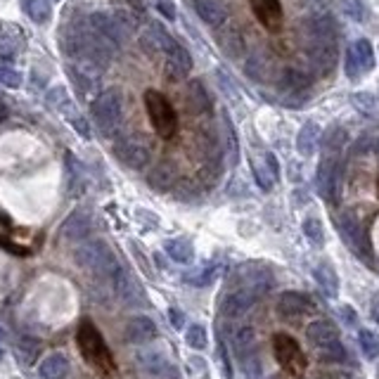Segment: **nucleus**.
Here are the masks:
<instances>
[{"label":"nucleus","instance_id":"nucleus-1","mask_svg":"<svg viewBox=\"0 0 379 379\" xmlns=\"http://www.w3.org/2000/svg\"><path fill=\"white\" fill-rule=\"evenodd\" d=\"M76 344H78V351H81L83 360H86L97 375L112 377L114 372H117V363H114L112 351H109L107 341L102 339L97 328L93 325V320H88V318L81 320V325H78V330H76Z\"/></svg>","mask_w":379,"mask_h":379},{"label":"nucleus","instance_id":"nucleus-2","mask_svg":"<svg viewBox=\"0 0 379 379\" xmlns=\"http://www.w3.org/2000/svg\"><path fill=\"white\" fill-rule=\"evenodd\" d=\"M73 261H76V266L91 271L95 277H104V280H107V277L112 280L114 273L121 268L117 256L112 254L107 242H102V240L78 242V246L73 249Z\"/></svg>","mask_w":379,"mask_h":379},{"label":"nucleus","instance_id":"nucleus-3","mask_svg":"<svg viewBox=\"0 0 379 379\" xmlns=\"http://www.w3.org/2000/svg\"><path fill=\"white\" fill-rule=\"evenodd\" d=\"M145 109L150 117L152 126H154L157 135L164 140H171L178 133V114L173 104L161 95L159 91H145Z\"/></svg>","mask_w":379,"mask_h":379},{"label":"nucleus","instance_id":"nucleus-4","mask_svg":"<svg viewBox=\"0 0 379 379\" xmlns=\"http://www.w3.org/2000/svg\"><path fill=\"white\" fill-rule=\"evenodd\" d=\"M273 356H275L277 365L282 367L287 375L292 377H303L308 370V358L303 354V349L299 346V341L292 334L277 332L273 336Z\"/></svg>","mask_w":379,"mask_h":379},{"label":"nucleus","instance_id":"nucleus-5","mask_svg":"<svg viewBox=\"0 0 379 379\" xmlns=\"http://www.w3.org/2000/svg\"><path fill=\"white\" fill-rule=\"evenodd\" d=\"M91 112L100 133H112L124 119V97H121L119 88H107V91L100 93L95 97Z\"/></svg>","mask_w":379,"mask_h":379},{"label":"nucleus","instance_id":"nucleus-6","mask_svg":"<svg viewBox=\"0 0 379 379\" xmlns=\"http://www.w3.org/2000/svg\"><path fill=\"white\" fill-rule=\"evenodd\" d=\"M114 157H117L126 168H133V171H140V168H145L152 161L150 147H147L140 138H121L117 145H114Z\"/></svg>","mask_w":379,"mask_h":379},{"label":"nucleus","instance_id":"nucleus-7","mask_svg":"<svg viewBox=\"0 0 379 379\" xmlns=\"http://www.w3.org/2000/svg\"><path fill=\"white\" fill-rule=\"evenodd\" d=\"M375 69V50H372L370 41H356L349 47V55H346V73L349 78H358L365 71Z\"/></svg>","mask_w":379,"mask_h":379},{"label":"nucleus","instance_id":"nucleus-8","mask_svg":"<svg viewBox=\"0 0 379 379\" xmlns=\"http://www.w3.org/2000/svg\"><path fill=\"white\" fill-rule=\"evenodd\" d=\"M190 69H192V57L183 45L173 43L166 50L164 57V76L171 83H181L183 78L190 76Z\"/></svg>","mask_w":379,"mask_h":379},{"label":"nucleus","instance_id":"nucleus-9","mask_svg":"<svg viewBox=\"0 0 379 379\" xmlns=\"http://www.w3.org/2000/svg\"><path fill=\"white\" fill-rule=\"evenodd\" d=\"M88 24H91V29L97 31L100 36H104L107 41H112L114 45H121L126 41V36H128V29H126L124 24L119 22L117 17H114V12H93L91 17H88Z\"/></svg>","mask_w":379,"mask_h":379},{"label":"nucleus","instance_id":"nucleus-10","mask_svg":"<svg viewBox=\"0 0 379 379\" xmlns=\"http://www.w3.org/2000/svg\"><path fill=\"white\" fill-rule=\"evenodd\" d=\"M91 228H93L91 211H88V209H76V211H71L65 218V223H62V228H60V237L67 242H81L88 237Z\"/></svg>","mask_w":379,"mask_h":379},{"label":"nucleus","instance_id":"nucleus-11","mask_svg":"<svg viewBox=\"0 0 379 379\" xmlns=\"http://www.w3.org/2000/svg\"><path fill=\"white\" fill-rule=\"evenodd\" d=\"M251 10L259 17V22L266 26L271 34H277L282 29L284 22V12H282V3L280 0H249Z\"/></svg>","mask_w":379,"mask_h":379},{"label":"nucleus","instance_id":"nucleus-12","mask_svg":"<svg viewBox=\"0 0 379 379\" xmlns=\"http://www.w3.org/2000/svg\"><path fill=\"white\" fill-rule=\"evenodd\" d=\"M313 310V303L306 294H297V292H287L280 297V303H277V313L282 315L289 323H297L303 315H308Z\"/></svg>","mask_w":379,"mask_h":379},{"label":"nucleus","instance_id":"nucleus-13","mask_svg":"<svg viewBox=\"0 0 379 379\" xmlns=\"http://www.w3.org/2000/svg\"><path fill=\"white\" fill-rule=\"evenodd\" d=\"M126 344H147V341L157 339V325L147 315H135L126 323L124 328Z\"/></svg>","mask_w":379,"mask_h":379},{"label":"nucleus","instance_id":"nucleus-14","mask_svg":"<svg viewBox=\"0 0 379 379\" xmlns=\"http://www.w3.org/2000/svg\"><path fill=\"white\" fill-rule=\"evenodd\" d=\"M176 41L168 36V31L161 24L152 22L145 26V31L140 34V45L147 55H157V52H166Z\"/></svg>","mask_w":379,"mask_h":379},{"label":"nucleus","instance_id":"nucleus-15","mask_svg":"<svg viewBox=\"0 0 379 379\" xmlns=\"http://www.w3.org/2000/svg\"><path fill=\"white\" fill-rule=\"evenodd\" d=\"M308 57L320 73H328L336 65V45L330 38H313L308 47Z\"/></svg>","mask_w":379,"mask_h":379},{"label":"nucleus","instance_id":"nucleus-16","mask_svg":"<svg viewBox=\"0 0 379 379\" xmlns=\"http://www.w3.org/2000/svg\"><path fill=\"white\" fill-rule=\"evenodd\" d=\"M135 365H138L140 372H145L147 377H157V379H164L166 375L173 372L171 363H168L166 356L159 354V351H140V354L135 356Z\"/></svg>","mask_w":379,"mask_h":379},{"label":"nucleus","instance_id":"nucleus-17","mask_svg":"<svg viewBox=\"0 0 379 379\" xmlns=\"http://www.w3.org/2000/svg\"><path fill=\"white\" fill-rule=\"evenodd\" d=\"M112 282H114V289H117V297L124 301V306H140V303L145 301L138 282H135L124 268H119V271L114 273Z\"/></svg>","mask_w":379,"mask_h":379},{"label":"nucleus","instance_id":"nucleus-18","mask_svg":"<svg viewBox=\"0 0 379 379\" xmlns=\"http://www.w3.org/2000/svg\"><path fill=\"white\" fill-rule=\"evenodd\" d=\"M176 181H178V168L173 161H159V164L147 173V185H150L152 190H157V192H166V190H171L173 185H176Z\"/></svg>","mask_w":379,"mask_h":379},{"label":"nucleus","instance_id":"nucleus-19","mask_svg":"<svg viewBox=\"0 0 379 379\" xmlns=\"http://www.w3.org/2000/svg\"><path fill=\"white\" fill-rule=\"evenodd\" d=\"M71 372V365H69V358L60 351H52L47 354L38 365V375L41 379H67Z\"/></svg>","mask_w":379,"mask_h":379},{"label":"nucleus","instance_id":"nucleus-20","mask_svg":"<svg viewBox=\"0 0 379 379\" xmlns=\"http://www.w3.org/2000/svg\"><path fill=\"white\" fill-rule=\"evenodd\" d=\"M185 104L192 114H209L211 112V95L204 88L202 81H190L187 88H185Z\"/></svg>","mask_w":379,"mask_h":379},{"label":"nucleus","instance_id":"nucleus-21","mask_svg":"<svg viewBox=\"0 0 379 379\" xmlns=\"http://www.w3.org/2000/svg\"><path fill=\"white\" fill-rule=\"evenodd\" d=\"M194 3V10H197L199 19L209 26H216L218 29L220 24L228 19V10L220 0H192Z\"/></svg>","mask_w":379,"mask_h":379},{"label":"nucleus","instance_id":"nucleus-22","mask_svg":"<svg viewBox=\"0 0 379 379\" xmlns=\"http://www.w3.org/2000/svg\"><path fill=\"white\" fill-rule=\"evenodd\" d=\"M251 303H254V292L240 289V292H233L223 299L220 310H223V315H228V318H240V315H244L246 310L251 308Z\"/></svg>","mask_w":379,"mask_h":379},{"label":"nucleus","instance_id":"nucleus-23","mask_svg":"<svg viewBox=\"0 0 379 379\" xmlns=\"http://www.w3.org/2000/svg\"><path fill=\"white\" fill-rule=\"evenodd\" d=\"M306 336L308 341L313 346H318V349H325V346L334 344L336 341V328L332 320H313V323L308 325L306 330Z\"/></svg>","mask_w":379,"mask_h":379},{"label":"nucleus","instance_id":"nucleus-24","mask_svg":"<svg viewBox=\"0 0 379 379\" xmlns=\"http://www.w3.org/2000/svg\"><path fill=\"white\" fill-rule=\"evenodd\" d=\"M318 190L323 197L332 199L334 197V187H336V181H339V176H336V164L332 161V157H325L323 161H320L318 166Z\"/></svg>","mask_w":379,"mask_h":379},{"label":"nucleus","instance_id":"nucleus-25","mask_svg":"<svg viewBox=\"0 0 379 379\" xmlns=\"http://www.w3.org/2000/svg\"><path fill=\"white\" fill-rule=\"evenodd\" d=\"M277 161H275V157L273 154H261V159H254V176H256V181L261 183V187L263 190H271L273 187V183L277 181Z\"/></svg>","mask_w":379,"mask_h":379},{"label":"nucleus","instance_id":"nucleus-26","mask_svg":"<svg viewBox=\"0 0 379 379\" xmlns=\"http://www.w3.org/2000/svg\"><path fill=\"white\" fill-rule=\"evenodd\" d=\"M216 43L230 57H240L244 52V36L237 29H223L216 34Z\"/></svg>","mask_w":379,"mask_h":379},{"label":"nucleus","instance_id":"nucleus-27","mask_svg":"<svg viewBox=\"0 0 379 379\" xmlns=\"http://www.w3.org/2000/svg\"><path fill=\"white\" fill-rule=\"evenodd\" d=\"M65 171H67V190H69L71 197H78V194H83V173H81V164H78V159L71 154V152H67L65 154Z\"/></svg>","mask_w":379,"mask_h":379},{"label":"nucleus","instance_id":"nucleus-28","mask_svg":"<svg viewBox=\"0 0 379 379\" xmlns=\"http://www.w3.org/2000/svg\"><path fill=\"white\" fill-rule=\"evenodd\" d=\"M318 140H320V126L308 121V124L301 126V130L297 135V150L303 157H310L315 152V147H318Z\"/></svg>","mask_w":379,"mask_h":379},{"label":"nucleus","instance_id":"nucleus-29","mask_svg":"<svg viewBox=\"0 0 379 379\" xmlns=\"http://www.w3.org/2000/svg\"><path fill=\"white\" fill-rule=\"evenodd\" d=\"M164 249H166V254L171 256L176 263H190L192 261V256H194V249H192V244L185 240V237H176V240H168L166 244H164Z\"/></svg>","mask_w":379,"mask_h":379},{"label":"nucleus","instance_id":"nucleus-30","mask_svg":"<svg viewBox=\"0 0 379 379\" xmlns=\"http://www.w3.org/2000/svg\"><path fill=\"white\" fill-rule=\"evenodd\" d=\"M24 12H26V17L36 24H45V22H50V17H52V8L47 0H26Z\"/></svg>","mask_w":379,"mask_h":379},{"label":"nucleus","instance_id":"nucleus-31","mask_svg":"<svg viewBox=\"0 0 379 379\" xmlns=\"http://www.w3.org/2000/svg\"><path fill=\"white\" fill-rule=\"evenodd\" d=\"M313 275H315V280H318L320 289H323L328 297H334V294H336V275H334V271L323 263V266L315 268Z\"/></svg>","mask_w":379,"mask_h":379},{"label":"nucleus","instance_id":"nucleus-32","mask_svg":"<svg viewBox=\"0 0 379 379\" xmlns=\"http://www.w3.org/2000/svg\"><path fill=\"white\" fill-rule=\"evenodd\" d=\"M280 81H282V86L287 88V91H303V88L308 86L310 78L303 71H299V69H287L282 73Z\"/></svg>","mask_w":379,"mask_h":379},{"label":"nucleus","instance_id":"nucleus-33","mask_svg":"<svg viewBox=\"0 0 379 379\" xmlns=\"http://www.w3.org/2000/svg\"><path fill=\"white\" fill-rule=\"evenodd\" d=\"M349 142V138H346V133L341 128H334V130H330L328 133V138H325V157H332V154H339L341 152V147Z\"/></svg>","mask_w":379,"mask_h":379},{"label":"nucleus","instance_id":"nucleus-34","mask_svg":"<svg viewBox=\"0 0 379 379\" xmlns=\"http://www.w3.org/2000/svg\"><path fill=\"white\" fill-rule=\"evenodd\" d=\"M47 104H50L52 109H60V112H69V107H71L69 95H67L65 88H52V91L47 93Z\"/></svg>","mask_w":379,"mask_h":379},{"label":"nucleus","instance_id":"nucleus-35","mask_svg":"<svg viewBox=\"0 0 379 379\" xmlns=\"http://www.w3.org/2000/svg\"><path fill=\"white\" fill-rule=\"evenodd\" d=\"M360 346H363V354L367 358L379 356V336L372 334V332H360Z\"/></svg>","mask_w":379,"mask_h":379},{"label":"nucleus","instance_id":"nucleus-36","mask_svg":"<svg viewBox=\"0 0 379 379\" xmlns=\"http://www.w3.org/2000/svg\"><path fill=\"white\" fill-rule=\"evenodd\" d=\"M303 233L310 242H315V244H323L325 240V233H323V225H320L318 218H306L303 220Z\"/></svg>","mask_w":379,"mask_h":379},{"label":"nucleus","instance_id":"nucleus-37","mask_svg":"<svg viewBox=\"0 0 379 379\" xmlns=\"http://www.w3.org/2000/svg\"><path fill=\"white\" fill-rule=\"evenodd\" d=\"M0 83L5 88H19L22 86V76L17 69H12L10 65H0Z\"/></svg>","mask_w":379,"mask_h":379},{"label":"nucleus","instance_id":"nucleus-38","mask_svg":"<svg viewBox=\"0 0 379 379\" xmlns=\"http://www.w3.org/2000/svg\"><path fill=\"white\" fill-rule=\"evenodd\" d=\"M187 344L192 346V349H204V346H207V332H204L202 325H192V328L187 330Z\"/></svg>","mask_w":379,"mask_h":379},{"label":"nucleus","instance_id":"nucleus-39","mask_svg":"<svg viewBox=\"0 0 379 379\" xmlns=\"http://www.w3.org/2000/svg\"><path fill=\"white\" fill-rule=\"evenodd\" d=\"M344 10H346V14H349V17H354L356 22H363V19H365V8H363V3L360 0H344Z\"/></svg>","mask_w":379,"mask_h":379},{"label":"nucleus","instance_id":"nucleus-40","mask_svg":"<svg viewBox=\"0 0 379 379\" xmlns=\"http://www.w3.org/2000/svg\"><path fill=\"white\" fill-rule=\"evenodd\" d=\"M71 124H73V130H76L81 138H91V128H88V121L83 117H71Z\"/></svg>","mask_w":379,"mask_h":379},{"label":"nucleus","instance_id":"nucleus-41","mask_svg":"<svg viewBox=\"0 0 379 379\" xmlns=\"http://www.w3.org/2000/svg\"><path fill=\"white\" fill-rule=\"evenodd\" d=\"M157 8H159V12L164 14L166 19H176V5H173L171 0H159Z\"/></svg>","mask_w":379,"mask_h":379},{"label":"nucleus","instance_id":"nucleus-42","mask_svg":"<svg viewBox=\"0 0 379 379\" xmlns=\"http://www.w3.org/2000/svg\"><path fill=\"white\" fill-rule=\"evenodd\" d=\"M0 57H14V43H10L8 38H0Z\"/></svg>","mask_w":379,"mask_h":379},{"label":"nucleus","instance_id":"nucleus-43","mask_svg":"<svg viewBox=\"0 0 379 379\" xmlns=\"http://www.w3.org/2000/svg\"><path fill=\"white\" fill-rule=\"evenodd\" d=\"M168 315H171V323H173V328H178V330H181V328H183V313H181V310L171 308V310H168Z\"/></svg>","mask_w":379,"mask_h":379},{"label":"nucleus","instance_id":"nucleus-44","mask_svg":"<svg viewBox=\"0 0 379 379\" xmlns=\"http://www.w3.org/2000/svg\"><path fill=\"white\" fill-rule=\"evenodd\" d=\"M370 313H372V318H375V320H377V323H379V294H377V297H375V299H372V306H370Z\"/></svg>","mask_w":379,"mask_h":379},{"label":"nucleus","instance_id":"nucleus-45","mask_svg":"<svg viewBox=\"0 0 379 379\" xmlns=\"http://www.w3.org/2000/svg\"><path fill=\"white\" fill-rule=\"evenodd\" d=\"M5 119H8V107L0 102V121H5Z\"/></svg>","mask_w":379,"mask_h":379},{"label":"nucleus","instance_id":"nucleus-46","mask_svg":"<svg viewBox=\"0 0 379 379\" xmlns=\"http://www.w3.org/2000/svg\"><path fill=\"white\" fill-rule=\"evenodd\" d=\"M375 152H377V154H379V140L375 142Z\"/></svg>","mask_w":379,"mask_h":379},{"label":"nucleus","instance_id":"nucleus-47","mask_svg":"<svg viewBox=\"0 0 379 379\" xmlns=\"http://www.w3.org/2000/svg\"><path fill=\"white\" fill-rule=\"evenodd\" d=\"M377 197H379V181H377Z\"/></svg>","mask_w":379,"mask_h":379},{"label":"nucleus","instance_id":"nucleus-48","mask_svg":"<svg viewBox=\"0 0 379 379\" xmlns=\"http://www.w3.org/2000/svg\"><path fill=\"white\" fill-rule=\"evenodd\" d=\"M0 360H3V349H0Z\"/></svg>","mask_w":379,"mask_h":379},{"label":"nucleus","instance_id":"nucleus-49","mask_svg":"<svg viewBox=\"0 0 379 379\" xmlns=\"http://www.w3.org/2000/svg\"><path fill=\"white\" fill-rule=\"evenodd\" d=\"M0 334H3V330H0Z\"/></svg>","mask_w":379,"mask_h":379}]
</instances>
